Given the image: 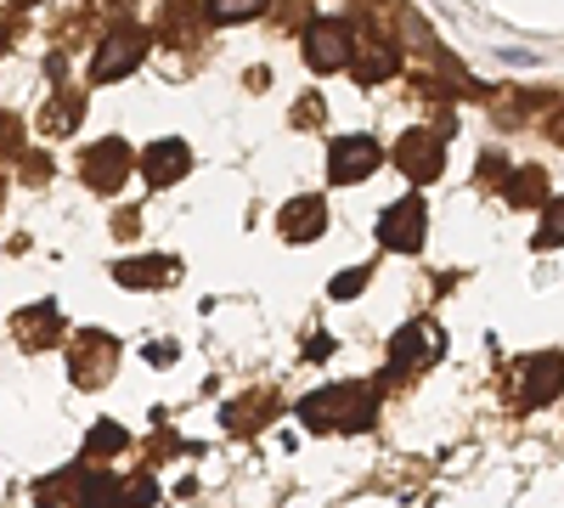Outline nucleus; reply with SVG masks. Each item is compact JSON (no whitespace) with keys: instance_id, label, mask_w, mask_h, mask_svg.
<instances>
[{"instance_id":"7","label":"nucleus","mask_w":564,"mask_h":508,"mask_svg":"<svg viewBox=\"0 0 564 508\" xmlns=\"http://www.w3.org/2000/svg\"><path fill=\"white\" fill-rule=\"evenodd\" d=\"M141 52H148V34H135V29H119V34H108V45L97 52V85L102 79H119V74H130L135 63H141Z\"/></svg>"},{"instance_id":"15","label":"nucleus","mask_w":564,"mask_h":508,"mask_svg":"<svg viewBox=\"0 0 564 508\" xmlns=\"http://www.w3.org/2000/svg\"><path fill=\"white\" fill-rule=\"evenodd\" d=\"M542 244H564V204H547V226H542Z\"/></svg>"},{"instance_id":"10","label":"nucleus","mask_w":564,"mask_h":508,"mask_svg":"<svg viewBox=\"0 0 564 508\" xmlns=\"http://www.w3.org/2000/svg\"><path fill=\"white\" fill-rule=\"evenodd\" d=\"M322 220H327L322 198H300V204L282 209V233H289L294 244H311V238H322Z\"/></svg>"},{"instance_id":"6","label":"nucleus","mask_w":564,"mask_h":508,"mask_svg":"<svg viewBox=\"0 0 564 508\" xmlns=\"http://www.w3.org/2000/svg\"><path fill=\"white\" fill-rule=\"evenodd\" d=\"M379 238H384V249L412 255V249L423 244V204H417V198H401L395 209H384V220H379Z\"/></svg>"},{"instance_id":"3","label":"nucleus","mask_w":564,"mask_h":508,"mask_svg":"<svg viewBox=\"0 0 564 508\" xmlns=\"http://www.w3.org/2000/svg\"><path fill=\"white\" fill-rule=\"evenodd\" d=\"M350 52H356L350 23H334V18L311 23V34H305V63H311V68H322V74H327V68H345Z\"/></svg>"},{"instance_id":"17","label":"nucleus","mask_w":564,"mask_h":508,"mask_svg":"<svg viewBox=\"0 0 564 508\" xmlns=\"http://www.w3.org/2000/svg\"><path fill=\"white\" fill-rule=\"evenodd\" d=\"M18 142H23V136H18V119H0V153L18 148Z\"/></svg>"},{"instance_id":"16","label":"nucleus","mask_w":564,"mask_h":508,"mask_svg":"<svg viewBox=\"0 0 564 508\" xmlns=\"http://www.w3.org/2000/svg\"><path fill=\"white\" fill-rule=\"evenodd\" d=\"M367 283V271H350V277H334V294H361Z\"/></svg>"},{"instance_id":"9","label":"nucleus","mask_w":564,"mask_h":508,"mask_svg":"<svg viewBox=\"0 0 564 508\" xmlns=\"http://www.w3.org/2000/svg\"><path fill=\"white\" fill-rule=\"evenodd\" d=\"M435 350H441V328H430V322H412V328H401V334H395V345H390L395 367L435 361Z\"/></svg>"},{"instance_id":"13","label":"nucleus","mask_w":564,"mask_h":508,"mask_svg":"<svg viewBox=\"0 0 564 508\" xmlns=\"http://www.w3.org/2000/svg\"><path fill=\"white\" fill-rule=\"evenodd\" d=\"M124 430L119 424H97V430H90V457H108V452H124Z\"/></svg>"},{"instance_id":"14","label":"nucleus","mask_w":564,"mask_h":508,"mask_svg":"<svg viewBox=\"0 0 564 508\" xmlns=\"http://www.w3.org/2000/svg\"><path fill=\"white\" fill-rule=\"evenodd\" d=\"M542 170H525V181H513V204H542Z\"/></svg>"},{"instance_id":"12","label":"nucleus","mask_w":564,"mask_h":508,"mask_svg":"<svg viewBox=\"0 0 564 508\" xmlns=\"http://www.w3.org/2000/svg\"><path fill=\"white\" fill-rule=\"evenodd\" d=\"M204 12L215 23H238V18H254L260 12V0H204Z\"/></svg>"},{"instance_id":"11","label":"nucleus","mask_w":564,"mask_h":508,"mask_svg":"<svg viewBox=\"0 0 564 508\" xmlns=\"http://www.w3.org/2000/svg\"><path fill=\"white\" fill-rule=\"evenodd\" d=\"M558 379H564V361H558V356H547V361H536V367H531V407H536V401H547Z\"/></svg>"},{"instance_id":"4","label":"nucleus","mask_w":564,"mask_h":508,"mask_svg":"<svg viewBox=\"0 0 564 508\" xmlns=\"http://www.w3.org/2000/svg\"><path fill=\"white\" fill-rule=\"evenodd\" d=\"M327 170H334V181L356 187V181H367L379 170V142H372V136H339L334 153H327Z\"/></svg>"},{"instance_id":"5","label":"nucleus","mask_w":564,"mask_h":508,"mask_svg":"<svg viewBox=\"0 0 564 508\" xmlns=\"http://www.w3.org/2000/svg\"><path fill=\"white\" fill-rule=\"evenodd\" d=\"M395 164L412 175V181H435L441 164H446V142L430 130H406V142L395 148Z\"/></svg>"},{"instance_id":"2","label":"nucleus","mask_w":564,"mask_h":508,"mask_svg":"<svg viewBox=\"0 0 564 508\" xmlns=\"http://www.w3.org/2000/svg\"><path fill=\"white\" fill-rule=\"evenodd\" d=\"M79 175H85L97 193H119L124 175H130V148L119 142V136H108V142H97V148L79 159Z\"/></svg>"},{"instance_id":"8","label":"nucleus","mask_w":564,"mask_h":508,"mask_svg":"<svg viewBox=\"0 0 564 508\" xmlns=\"http://www.w3.org/2000/svg\"><path fill=\"white\" fill-rule=\"evenodd\" d=\"M186 164H193V153H186V142H175V136H164V142H153L148 153H141V170H148L153 187H170V181H181Z\"/></svg>"},{"instance_id":"1","label":"nucleus","mask_w":564,"mask_h":508,"mask_svg":"<svg viewBox=\"0 0 564 508\" xmlns=\"http://www.w3.org/2000/svg\"><path fill=\"white\" fill-rule=\"evenodd\" d=\"M300 419L311 430H361L372 424V390L367 385H339V390H322L300 407Z\"/></svg>"}]
</instances>
